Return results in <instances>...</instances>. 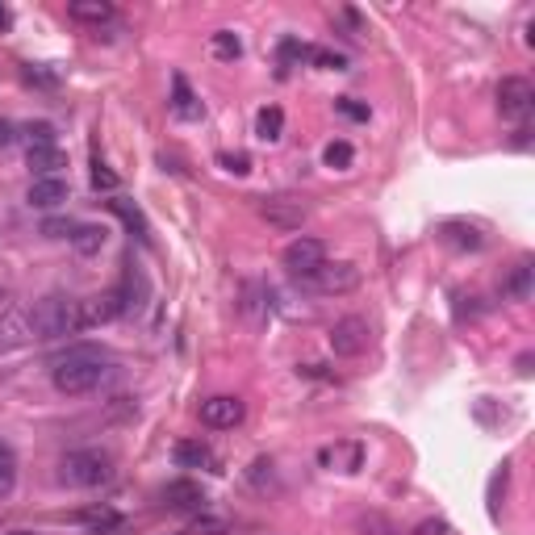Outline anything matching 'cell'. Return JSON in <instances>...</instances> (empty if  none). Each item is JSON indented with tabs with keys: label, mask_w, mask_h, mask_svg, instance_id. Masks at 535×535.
<instances>
[{
	"label": "cell",
	"mask_w": 535,
	"mask_h": 535,
	"mask_svg": "<svg viewBox=\"0 0 535 535\" xmlns=\"http://www.w3.org/2000/svg\"><path fill=\"white\" fill-rule=\"evenodd\" d=\"M26 138H30V147H55L51 122H30V126H26Z\"/></svg>",
	"instance_id": "26"
},
{
	"label": "cell",
	"mask_w": 535,
	"mask_h": 535,
	"mask_svg": "<svg viewBox=\"0 0 535 535\" xmlns=\"http://www.w3.org/2000/svg\"><path fill=\"white\" fill-rule=\"evenodd\" d=\"M0 26H9V13L5 9H0Z\"/></svg>",
	"instance_id": "32"
},
{
	"label": "cell",
	"mask_w": 535,
	"mask_h": 535,
	"mask_svg": "<svg viewBox=\"0 0 535 535\" xmlns=\"http://www.w3.org/2000/svg\"><path fill=\"white\" fill-rule=\"evenodd\" d=\"M209 46H214V55H218V59H226V63H235V59L243 55V42H239V34H235V30H218L214 38H209Z\"/></svg>",
	"instance_id": "22"
},
{
	"label": "cell",
	"mask_w": 535,
	"mask_h": 535,
	"mask_svg": "<svg viewBox=\"0 0 535 535\" xmlns=\"http://www.w3.org/2000/svg\"><path fill=\"white\" fill-rule=\"evenodd\" d=\"M502 293H506L510 301H527V297H531V260H519V264H515V272L506 276Z\"/></svg>",
	"instance_id": "21"
},
{
	"label": "cell",
	"mask_w": 535,
	"mask_h": 535,
	"mask_svg": "<svg viewBox=\"0 0 535 535\" xmlns=\"http://www.w3.org/2000/svg\"><path fill=\"white\" fill-rule=\"evenodd\" d=\"M281 130H285L281 105H264L255 113V138H260V143H281Z\"/></svg>",
	"instance_id": "15"
},
{
	"label": "cell",
	"mask_w": 535,
	"mask_h": 535,
	"mask_svg": "<svg viewBox=\"0 0 535 535\" xmlns=\"http://www.w3.org/2000/svg\"><path fill=\"white\" fill-rule=\"evenodd\" d=\"M30 331L38 339H67V335L88 331L84 301H76V297H42L38 306L30 310Z\"/></svg>",
	"instance_id": "2"
},
{
	"label": "cell",
	"mask_w": 535,
	"mask_h": 535,
	"mask_svg": "<svg viewBox=\"0 0 535 535\" xmlns=\"http://www.w3.org/2000/svg\"><path fill=\"white\" fill-rule=\"evenodd\" d=\"M281 260H285V268L297 276V281H306V276H314L322 264H327V247H322L318 239H306V235H301V239H293V243L285 247Z\"/></svg>",
	"instance_id": "6"
},
{
	"label": "cell",
	"mask_w": 535,
	"mask_h": 535,
	"mask_svg": "<svg viewBox=\"0 0 535 535\" xmlns=\"http://www.w3.org/2000/svg\"><path fill=\"white\" fill-rule=\"evenodd\" d=\"M26 201H30L34 209H59V205L67 201V180H63V176L34 180V184H30V193H26Z\"/></svg>",
	"instance_id": "12"
},
{
	"label": "cell",
	"mask_w": 535,
	"mask_h": 535,
	"mask_svg": "<svg viewBox=\"0 0 535 535\" xmlns=\"http://www.w3.org/2000/svg\"><path fill=\"white\" fill-rule=\"evenodd\" d=\"M17 490V456L0 444V502Z\"/></svg>",
	"instance_id": "23"
},
{
	"label": "cell",
	"mask_w": 535,
	"mask_h": 535,
	"mask_svg": "<svg viewBox=\"0 0 535 535\" xmlns=\"http://www.w3.org/2000/svg\"><path fill=\"white\" fill-rule=\"evenodd\" d=\"M243 414H247V406H243L239 398H230V393H218V398L201 402V423H205V427H214V431L239 427V423H243Z\"/></svg>",
	"instance_id": "8"
},
{
	"label": "cell",
	"mask_w": 535,
	"mask_h": 535,
	"mask_svg": "<svg viewBox=\"0 0 535 535\" xmlns=\"http://www.w3.org/2000/svg\"><path fill=\"white\" fill-rule=\"evenodd\" d=\"M13 138H17V134H13V122H5V118H0V147H9Z\"/></svg>",
	"instance_id": "30"
},
{
	"label": "cell",
	"mask_w": 535,
	"mask_h": 535,
	"mask_svg": "<svg viewBox=\"0 0 535 535\" xmlns=\"http://www.w3.org/2000/svg\"><path fill=\"white\" fill-rule=\"evenodd\" d=\"M368 343H372V331H368V322L360 314H347V318H339L331 327V352L335 356H347V360L364 356Z\"/></svg>",
	"instance_id": "5"
},
{
	"label": "cell",
	"mask_w": 535,
	"mask_h": 535,
	"mask_svg": "<svg viewBox=\"0 0 535 535\" xmlns=\"http://www.w3.org/2000/svg\"><path fill=\"white\" fill-rule=\"evenodd\" d=\"M0 535H46V531H0Z\"/></svg>",
	"instance_id": "31"
},
{
	"label": "cell",
	"mask_w": 535,
	"mask_h": 535,
	"mask_svg": "<svg viewBox=\"0 0 535 535\" xmlns=\"http://www.w3.org/2000/svg\"><path fill=\"white\" fill-rule=\"evenodd\" d=\"M164 498H168V506H176V510H197V506H205L201 485H193V481H172L168 490H164Z\"/></svg>",
	"instance_id": "19"
},
{
	"label": "cell",
	"mask_w": 535,
	"mask_h": 535,
	"mask_svg": "<svg viewBox=\"0 0 535 535\" xmlns=\"http://www.w3.org/2000/svg\"><path fill=\"white\" fill-rule=\"evenodd\" d=\"M352 159H356V151H352V143H343V138H335V143H327V151H322V164L327 168H352Z\"/></svg>",
	"instance_id": "24"
},
{
	"label": "cell",
	"mask_w": 535,
	"mask_h": 535,
	"mask_svg": "<svg viewBox=\"0 0 535 535\" xmlns=\"http://www.w3.org/2000/svg\"><path fill=\"white\" fill-rule=\"evenodd\" d=\"M306 289H314V293H352L356 285H360V268L356 264H322L314 276H306V281H301Z\"/></svg>",
	"instance_id": "7"
},
{
	"label": "cell",
	"mask_w": 535,
	"mask_h": 535,
	"mask_svg": "<svg viewBox=\"0 0 535 535\" xmlns=\"http://www.w3.org/2000/svg\"><path fill=\"white\" fill-rule=\"evenodd\" d=\"M109 360L101 352H92V347H72L67 356L55 360L51 368V381L59 393H72V398H80V393H92V389H101L109 381Z\"/></svg>",
	"instance_id": "1"
},
{
	"label": "cell",
	"mask_w": 535,
	"mask_h": 535,
	"mask_svg": "<svg viewBox=\"0 0 535 535\" xmlns=\"http://www.w3.org/2000/svg\"><path fill=\"white\" fill-rule=\"evenodd\" d=\"M67 17L88 21V26H101V21H113V5L109 0H72V5H67Z\"/></svg>",
	"instance_id": "17"
},
{
	"label": "cell",
	"mask_w": 535,
	"mask_h": 535,
	"mask_svg": "<svg viewBox=\"0 0 535 535\" xmlns=\"http://www.w3.org/2000/svg\"><path fill=\"white\" fill-rule=\"evenodd\" d=\"M260 214L276 230H301V222H306V205L293 201V197H264Z\"/></svg>",
	"instance_id": "9"
},
{
	"label": "cell",
	"mask_w": 535,
	"mask_h": 535,
	"mask_svg": "<svg viewBox=\"0 0 535 535\" xmlns=\"http://www.w3.org/2000/svg\"><path fill=\"white\" fill-rule=\"evenodd\" d=\"M105 205H109L113 214H118V218H122V222H126V226L134 230L138 239L147 243V235H151V230H147V218H143V209H138L134 201H126V197H113V201H105Z\"/></svg>",
	"instance_id": "20"
},
{
	"label": "cell",
	"mask_w": 535,
	"mask_h": 535,
	"mask_svg": "<svg viewBox=\"0 0 535 535\" xmlns=\"http://www.w3.org/2000/svg\"><path fill=\"white\" fill-rule=\"evenodd\" d=\"M498 109H502L506 122H519L523 126L531 118V109H535V88L523 76H506L498 84Z\"/></svg>",
	"instance_id": "4"
},
{
	"label": "cell",
	"mask_w": 535,
	"mask_h": 535,
	"mask_svg": "<svg viewBox=\"0 0 535 535\" xmlns=\"http://www.w3.org/2000/svg\"><path fill=\"white\" fill-rule=\"evenodd\" d=\"M218 164H222L226 172H235V176H247V172H251V159H247V155H239V151H235V155L222 151V155H218Z\"/></svg>",
	"instance_id": "27"
},
{
	"label": "cell",
	"mask_w": 535,
	"mask_h": 535,
	"mask_svg": "<svg viewBox=\"0 0 535 535\" xmlns=\"http://www.w3.org/2000/svg\"><path fill=\"white\" fill-rule=\"evenodd\" d=\"M335 109L343 113V118H352V122H368V105H360V101H352V97L335 101Z\"/></svg>",
	"instance_id": "28"
},
{
	"label": "cell",
	"mask_w": 535,
	"mask_h": 535,
	"mask_svg": "<svg viewBox=\"0 0 535 535\" xmlns=\"http://www.w3.org/2000/svg\"><path fill=\"white\" fill-rule=\"evenodd\" d=\"M172 113L180 122H201L205 118V105H201V97L189 88L184 76H172Z\"/></svg>",
	"instance_id": "11"
},
{
	"label": "cell",
	"mask_w": 535,
	"mask_h": 535,
	"mask_svg": "<svg viewBox=\"0 0 535 535\" xmlns=\"http://www.w3.org/2000/svg\"><path fill=\"white\" fill-rule=\"evenodd\" d=\"M118 172H109V164H101V159H92V189L97 193H118Z\"/></svg>",
	"instance_id": "25"
},
{
	"label": "cell",
	"mask_w": 535,
	"mask_h": 535,
	"mask_svg": "<svg viewBox=\"0 0 535 535\" xmlns=\"http://www.w3.org/2000/svg\"><path fill=\"white\" fill-rule=\"evenodd\" d=\"M113 477V460L97 448H80V452H67L59 460V481L63 485H76V490H97Z\"/></svg>",
	"instance_id": "3"
},
{
	"label": "cell",
	"mask_w": 535,
	"mask_h": 535,
	"mask_svg": "<svg viewBox=\"0 0 535 535\" xmlns=\"http://www.w3.org/2000/svg\"><path fill=\"white\" fill-rule=\"evenodd\" d=\"M105 235H109V230L97 226V222H76V230H72V247H76L80 255H97V251L105 247Z\"/></svg>",
	"instance_id": "18"
},
{
	"label": "cell",
	"mask_w": 535,
	"mask_h": 535,
	"mask_svg": "<svg viewBox=\"0 0 535 535\" xmlns=\"http://www.w3.org/2000/svg\"><path fill=\"white\" fill-rule=\"evenodd\" d=\"M172 460L180 464V469H218V456L209 452L201 439H180V444L172 448Z\"/></svg>",
	"instance_id": "13"
},
{
	"label": "cell",
	"mask_w": 535,
	"mask_h": 535,
	"mask_svg": "<svg viewBox=\"0 0 535 535\" xmlns=\"http://www.w3.org/2000/svg\"><path fill=\"white\" fill-rule=\"evenodd\" d=\"M26 164H30V172L38 180H46V176H59V168H67V155L59 147H30L26 151Z\"/></svg>",
	"instance_id": "14"
},
{
	"label": "cell",
	"mask_w": 535,
	"mask_h": 535,
	"mask_svg": "<svg viewBox=\"0 0 535 535\" xmlns=\"http://www.w3.org/2000/svg\"><path fill=\"white\" fill-rule=\"evenodd\" d=\"M84 523H92V527H113L118 523V515H113V510H88V515H80Z\"/></svg>",
	"instance_id": "29"
},
{
	"label": "cell",
	"mask_w": 535,
	"mask_h": 535,
	"mask_svg": "<svg viewBox=\"0 0 535 535\" xmlns=\"http://www.w3.org/2000/svg\"><path fill=\"white\" fill-rule=\"evenodd\" d=\"M118 297H122V314H143L147 310V297H151V285H147V276H143V268H126V285L118 289Z\"/></svg>",
	"instance_id": "10"
},
{
	"label": "cell",
	"mask_w": 535,
	"mask_h": 535,
	"mask_svg": "<svg viewBox=\"0 0 535 535\" xmlns=\"http://www.w3.org/2000/svg\"><path fill=\"white\" fill-rule=\"evenodd\" d=\"M439 239H444L448 247H460V251H477L485 243L477 235V226H464V222H444V226H439Z\"/></svg>",
	"instance_id": "16"
}]
</instances>
